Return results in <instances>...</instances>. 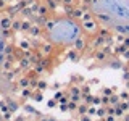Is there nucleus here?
I'll use <instances>...</instances> for the list:
<instances>
[{
    "instance_id": "nucleus-1",
    "label": "nucleus",
    "mask_w": 129,
    "mask_h": 121,
    "mask_svg": "<svg viewBox=\"0 0 129 121\" xmlns=\"http://www.w3.org/2000/svg\"><path fill=\"white\" fill-rule=\"evenodd\" d=\"M64 2H66V3H70V2H71V0H64Z\"/></svg>"
}]
</instances>
